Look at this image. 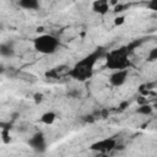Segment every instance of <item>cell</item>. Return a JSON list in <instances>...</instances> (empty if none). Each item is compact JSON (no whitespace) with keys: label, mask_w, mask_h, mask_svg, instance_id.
<instances>
[{"label":"cell","mask_w":157,"mask_h":157,"mask_svg":"<svg viewBox=\"0 0 157 157\" xmlns=\"http://www.w3.org/2000/svg\"><path fill=\"white\" fill-rule=\"evenodd\" d=\"M105 52L102 48L96 49L94 52L90 53L88 55H86L85 58H82L81 60H78L70 70H69V76L76 81L83 82L88 78L92 77L93 71H94V66L97 64V61L99 60V58L105 56Z\"/></svg>","instance_id":"6da1fadb"},{"label":"cell","mask_w":157,"mask_h":157,"mask_svg":"<svg viewBox=\"0 0 157 157\" xmlns=\"http://www.w3.org/2000/svg\"><path fill=\"white\" fill-rule=\"evenodd\" d=\"M130 49L129 47H120L117 49H113L110 52H107L105 54V66L113 71L117 70H128L130 65L129 60Z\"/></svg>","instance_id":"7a4b0ae2"},{"label":"cell","mask_w":157,"mask_h":157,"mask_svg":"<svg viewBox=\"0 0 157 157\" xmlns=\"http://www.w3.org/2000/svg\"><path fill=\"white\" fill-rule=\"evenodd\" d=\"M59 47H60V40L53 34L44 33L33 39L34 50L40 54H44V55L54 54L59 49Z\"/></svg>","instance_id":"3957f363"},{"label":"cell","mask_w":157,"mask_h":157,"mask_svg":"<svg viewBox=\"0 0 157 157\" xmlns=\"http://www.w3.org/2000/svg\"><path fill=\"white\" fill-rule=\"evenodd\" d=\"M117 148V140L114 137H105L90 145V150L99 153H108Z\"/></svg>","instance_id":"277c9868"},{"label":"cell","mask_w":157,"mask_h":157,"mask_svg":"<svg viewBox=\"0 0 157 157\" xmlns=\"http://www.w3.org/2000/svg\"><path fill=\"white\" fill-rule=\"evenodd\" d=\"M27 144H28V146H29L34 152H37V153H44V152L47 151V147H48V145H47V139H45L44 134L40 132V131L33 134V135L29 137V140L27 141Z\"/></svg>","instance_id":"5b68a950"},{"label":"cell","mask_w":157,"mask_h":157,"mask_svg":"<svg viewBox=\"0 0 157 157\" xmlns=\"http://www.w3.org/2000/svg\"><path fill=\"white\" fill-rule=\"evenodd\" d=\"M128 76H129L128 70H117V71H113L109 75V78H108L109 85L113 86V87H120V86H123L126 82Z\"/></svg>","instance_id":"8992f818"},{"label":"cell","mask_w":157,"mask_h":157,"mask_svg":"<svg viewBox=\"0 0 157 157\" xmlns=\"http://www.w3.org/2000/svg\"><path fill=\"white\" fill-rule=\"evenodd\" d=\"M109 10H110V5H109V1H107V0H97V1L92 2V11L98 15L103 16V15L108 13Z\"/></svg>","instance_id":"52a82bcc"},{"label":"cell","mask_w":157,"mask_h":157,"mask_svg":"<svg viewBox=\"0 0 157 157\" xmlns=\"http://www.w3.org/2000/svg\"><path fill=\"white\" fill-rule=\"evenodd\" d=\"M0 55L2 58H12L15 55V48L12 42H4L0 44Z\"/></svg>","instance_id":"ba28073f"},{"label":"cell","mask_w":157,"mask_h":157,"mask_svg":"<svg viewBox=\"0 0 157 157\" xmlns=\"http://www.w3.org/2000/svg\"><path fill=\"white\" fill-rule=\"evenodd\" d=\"M17 5L25 10H38L40 7V4L38 0H20Z\"/></svg>","instance_id":"9c48e42d"},{"label":"cell","mask_w":157,"mask_h":157,"mask_svg":"<svg viewBox=\"0 0 157 157\" xmlns=\"http://www.w3.org/2000/svg\"><path fill=\"white\" fill-rule=\"evenodd\" d=\"M40 123L45 124V125H52L55 120H56V114L53 112V110H48V112H44L40 118H39Z\"/></svg>","instance_id":"30bf717a"},{"label":"cell","mask_w":157,"mask_h":157,"mask_svg":"<svg viewBox=\"0 0 157 157\" xmlns=\"http://www.w3.org/2000/svg\"><path fill=\"white\" fill-rule=\"evenodd\" d=\"M153 112V105L148 103H142L136 108V113L140 115H151Z\"/></svg>","instance_id":"8fae6325"},{"label":"cell","mask_w":157,"mask_h":157,"mask_svg":"<svg viewBox=\"0 0 157 157\" xmlns=\"http://www.w3.org/2000/svg\"><path fill=\"white\" fill-rule=\"evenodd\" d=\"M0 136H1V141H2V144L7 145V144L11 142L10 129H1V131H0Z\"/></svg>","instance_id":"7c38bea8"},{"label":"cell","mask_w":157,"mask_h":157,"mask_svg":"<svg viewBox=\"0 0 157 157\" xmlns=\"http://www.w3.org/2000/svg\"><path fill=\"white\" fill-rule=\"evenodd\" d=\"M146 60L148 63H153V61H157V47L150 49L147 56H146Z\"/></svg>","instance_id":"4fadbf2b"},{"label":"cell","mask_w":157,"mask_h":157,"mask_svg":"<svg viewBox=\"0 0 157 157\" xmlns=\"http://www.w3.org/2000/svg\"><path fill=\"white\" fill-rule=\"evenodd\" d=\"M124 22H125V16H123V15H118L114 18V25L115 26H121V25H124Z\"/></svg>","instance_id":"5bb4252c"},{"label":"cell","mask_w":157,"mask_h":157,"mask_svg":"<svg viewBox=\"0 0 157 157\" xmlns=\"http://www.w3.org/2000/svg\"><path fill=\"white\" fill-rule=\"evenodd\" d=\"M146 6H147L150 10H152V11H157V0H151V1H148V2L146 4Z\"/></svg>","instance_id":"9a60e30c"},{"label":"cell","mask_w":157,"mask_h":157,"mask_svg":"<svg viewBox=\"0 0 157 157\" xmlns=\"http://www.w3.org/2000/svg\"><path fill=\"white\" fill-rule=\"evenodd\" d=\"M33 99H34L36 104H39V103L43 101V94H42V93H39V92H37V93H34V94H33Z\"/></svg>","instance_id":"2e32d148"},{"label":"cell","mask_w":157,"mask_h":157,"mask_svg":"<svg viewBox=\"0 0 157 157\" xmlns=\"http://www.w3.org/2000/svg\"><path fill=\"white\" fill-rule=\"evenodd\" d=\"M129 7V5H121V4H118L115 7H114V11L115 12H121V11H124V9H128Z\"/></svg>","instance_id":"e0dca14e"},{"label":"cell","mask_w":157,"mask_h":157,"mask_svg":"<svg viewBox=\"0 0 157 157\" xmlns=\"http://www.w3.org/2000/svg\"><path fill=\"white\" fill-rule=\"evenodd\" d=\"M17 118H20V113H18V112L11 113V119H17Z\"/></svg>","instance_id":"ac0fdd59"},{"label":"cell","mask_w":157,"mask_h":157,"mask_svg":"<svg viewBox=\"0 0 157 157\" xmlns=\"http://www.w3.org/2000/svg\"><path fill=\"white\" fill-rule=\"evenodd\" d=\"M85 120L86 121H94V118H93V115H87Z\"/></svg>","instance_id":"d6986e66"},{"label":"cell","mask_w":157,"mask_h":157,"mask_svg":"<svg viewBox=\"0 0 157 157\" xmlns=\"http://www.w3.org/2000/svg\"><path fill=\"white\" fill-rule=\"evenodd\" d=\"M107 115H108V110L107 109H103L102 110V118H105Z\"/></svg>","instance_id":"ffe728a7"},{"label":"cell","mask_w":157,"mask_h":157,"mask_svg":"<svg viewBox=\"0 0 157 157\" xmlns=\"http://www.w3.org/2000/svg\"><path fill=\"white\" fill-rule=\"evenodd\" d=\"M152 105H153V109H157V101H156V102H155Z\"/></svg>","instance_id":"44dd1931"}]
</instances>
